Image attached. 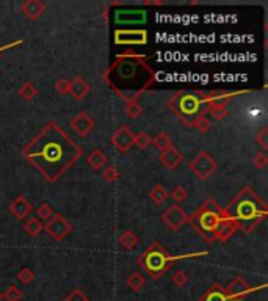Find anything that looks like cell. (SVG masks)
Returning <instances> with one entry per match:
<instances>
[{
	"label": "cell",
	"mask_w": 268,
	"mask_h": 301,
	"mask_svg": "<svg viewBox=\"0 0 268 301\" xmlns=\"http://www.w3.org/2000/svg\"><path fill=\"white\" fill-rule=\"evenodd\" d=\"M49 181L58 179L82 155V149L60 127L50 124L24 151Z\"/></svg>",
	"instance_id": "cell-1"
},
{
	"label": "cell",
	"mask_w": 268,
	"mask_h": 301,
	"mask_svg": "<svg viewBox=\"0 0 268 301\" xmlns=\"http://www.w3.org/2000/svg\"><path fill=\"white\" fill-rule=\"evenodd\" d=\"M232 204L235 205L234 220L245 232H251L257 226V223L265 216V207L253 192L250 195V200L245 198V195L242 192L240 196H237Z\"/></svg>",
	"instance_id": "cell-2"
},
{
	"label": "cell",
	"mask_w": 268,
	"mask_h": 301,
	"mask_svg": "<svg viewBox=\"0 0 268 301\" xmlns=\"http://www.w3.org/2000/svg\"><path fill=\"white\" fill-rule=\"evenodd\" d=\"M216 168H218V163H216L212 155L207 154L205 151H201L196 157L190 162V170L201 181L209 179L210 176L216 171Z\"/></svg>",
	"instance_id": "cell-3"
},
{
	"label": "cell",
	"mask_w": 268,
	"mask_h": 301,
	"mask_svg": "<svg viewBox=\"0 0 268 301\" xmlns=\"http://www.w3.org/2000/svg\"><path fill=\"white\" fill-rule=\"evenodd\" d=\"M44 227L49 232V235L52 238H55V240H63V238L68 237V234L72 229V226L69 224V221L66 220V218H63L58 213H55L52 218H50Z\"/></svg>",
	"instance_id": "cell-4"
},
{
	"label": "cell",
	"mask_w": 268,
	"mask_h": 301,
	"mask_svg": "<svg viewBox=\"0 0 268 301\" xmlns=\"http://www.w3.org/2000/svg\"><path fill=\"white\" fill-rule=\"evenodd\" d=\"M162 220L171 231H179L180 227L188 221V215L185 213L183 209H180V205L173 204L170 209L163 213Z\"/></svg>",
	"instance_id": "cell-5"
},
{
	"label": "cell",
	"mask_w": 268,
	"mask_h": 301,
	"mask_svg": "<svg viewBox=\"0 0 268 301\" xmlns=\"http://www.w3.org/2000/svg\"><path fill=\"white\" fill-rule=\"evenodd\" d=\"M196 220H198V229H201L204 234H213L215 229H216V226H218V223L221 220V216L213 213V212L201 209L198 212Z\"/></svg>",
	"instance_id": "cell-6"
},
{
	"label": "cell",
	"mask_w": 268,
	"mask_h": 301,
	"mask_svg": "<svg viewBox=\"0 0 268 301\" xmlns=\"http://www.w3.org/2000/svg\"><path fill=\"white\" fill-rule=\"evenodd\" d=\"M133 140H135V135L130 132L127 127H121L113 135V146H115L119 152H127L133 146Z\"/></svg>",
	"instance_id": "cell-7"
},
{
	"label": "cell",
	"mask_w": 268,
	"mask_h": 301,
	"mask_svg": "<svg viewBox=\"0 0 268 301\" xmlns=\"http://www.w3.org/2000/svg\"><path fill=\"white\" fill-rule=\"evenodd\" d=\"M96 121L91 119L85 111H80L79 115H76L71 119V127L74 129L80 137H87V135L94 129Z\"/></svg>",
	"instance_id": "cell-8"
},
{
	"label": "cell",
	"mask_w": 268,
	"mask_h": 301,
	"mask_svg": "<svg viewBox=\"0 0 268 301\" xmlns=\"http://www.w3.org/2000/svg\"><path fill=\"white\" fill-rule=\"evenodd\" d=\"M32 209H33L32 204L27 201L24 195H19L8 207L9 213H11L16 220H24V218H27L30 215V212H32Z\"/></svg>",
	"instance_id": "cell-9"
},
{
	"label": "cell",
	"mask_w": 268,
	"mask_h": 301,
	"mask_svg": "<svg viewBox=\"0 0 268 301\" xmlns=\"http://www.w3.org/2000/svg\"><path fill=\"white\" fill-rule=\"evenodd\" d=\"M237 227H239V224H237V221L234 220L232 216L221 218L218 226H216L215 232H213V237L220 238L221 242H224V240H228V238L237 231Z\"/></svg>",
	"instance_id": "cell-10"
},
{
	"label": "cell",
	"mask_w": 268,
	"mask_h": 301,
	"mask_svg": "<svg viewBox=\"0 0 268 301\" xmlns=\"http://www.w3.org/2000/svg\"><path fill=\"white\" fill-rule=\"evenodd\" d=\"M159 159H160V162H162V165H163L165 168L174 170V168H178L179 165L183 162V154L180 151H178L174 146H171L170 149L160 152V157Z\"/></svg>",
	"instance_id": "cell-11"
},
{
	"label": "cell",
	"mask_w": 268,
	"mask_h": 301,
	"mask_svg": "<svg viewBox=\"0 0 268 301\" xmlns=\"http://www.w3.org/2000/svg\"><path fill=\"white\" fill-rule=\"evenodd\" d=\"M251 287L248 286V283L245 281L243 278H235L232 281L228 284V287L224 289V294L228 298H237V297H242V295H246L248 292H251Z\"/></svg>",
	"instance_id": "cell-12"
},
{
	"label": "cell",
	"mask_w": 268,
	"mask_h": 301,
	"mask_svg": "<svg viewBox=\"0 0 268 301\" xmlns=\"http://www.w3.org/2000/svg\"><path fill=\"white\" fill-rule=\"evenodd\" d=\"M20 11H22L30 20H36L46 11V5L39 0H25V2L20 5Z\"/></svg>",
	"instance_id": "cell-13"
},
{
	"label": "cell",
	"mask_w": 268,
	"mask_h": 301,
	"mask_svg": "<svg viewBox=\"0 0 268 301\" xmlns=\"http://www.w3.org/2000/svg\"><path fill=\"white\" fill-rule=\"evenodd\" d=\"M116 43L119 44H141L146 43V32L132 30V32H116Z\"/></svg>",
	"instance_id": "cell-14"
},
{
	"label": "cell",
	"mask_w": 268,
	"mask_h": 301,
	"mask_svg": "<svg viewBox=\"0 0 268 301\" xmlns=\"http://www.w3.org/2000/svg\"><path fill=\"white\" fill-rule=\"evenodd\" d=\"M69 93L77 100H82L89 93V85L82 77H76L74 80L69 82Z\"/></svg>",
	"instance_id": "cell-15"
},
{
	"label": "cell",
	"mask_w": 268,
	"mask_h": 301,
	"mask_svg": "<svg viewBox=\"0 0 268 301\" xmlns=\"http://www.w3.org/2000/svg\"><path fill=\"white\" fill-rule=\"evenodd\" d=\"M88 163L92 170H100L105 167L107 163V155L102 152L100 149H94L88 155Z\"/></svg>",
	"instance_id": "cell-16"
},
{
	"label": "cell",
	"mask_w": 268,
	"mask_h": 301,
	"mask_svg": "<svg viewBox=\"0 0 268 301\" xmlns=\"http://www.w3.org/2000/svg\"><path fill=\"white\" fill-rule=\"evenodd\" d=\"M24 229L30 237H36V235H39L41 232H43L44 224H43V221H39L38 218H30V220L25 221Z\"/></svg>",
	"instance_id": "cell-17"
},
{
	"label": "cell",
	"mask_w": 268,
	"mask_h": 301,
	"mask_svg": "<svg viewBox=\"0 0 268 301\" xmlns=\"http://www.w3.org/2000/svg\"><path fill=\"white\" fill-rule=\"evenodd\" d=\"M119 243L124 248H127V250H135V246L138 245V237L135 235V232L124 231L119 237Z\"/></svg>",
	"instance_id": "cell-18"
},
{
	"label": "cell",
	"mask_w": 268,
	"mask_h": 301,
	"mask_svg": "<svg viewBox=\"0 0 268 301\" xmlns=\"http://www.w3.org/2000/svg\"><path fill=\"white\" fill-rule=\"evenodd\" d=\"M152 143H154V146H156V149L160 151V152L167 151V149H170V148L173 146L170 135H168V133H165V132H160V133L157 135V137L152 140Z\"/></svg>",
	"instance_id": "cell-19"
},
{
	"label": "cell",
	"mask_w": 268,
	"mask_h": 301,
	"mask_svg": "<svg viewBox=\"0 0 268 301\" xmlns=\"http://www.w3.org/2000/svg\"><path fill=\"white\" fill-rule=\"evenodd\" d=\"M19 96L24 98L25 100H33L38 96V88L30 84V82H25V84L19 88Z\"/></svg>",
	"instance_id": "cell-20"
},
{
	"label": "cell",
	"mask_w": 268,
	"mask_h": 301,
	"mask_svg": "<svg viewBox=\"0 0 268 301\" xmlns=\"http://www.w3.org/2000/svg\"><path fill=\"white\" fill-rule=\"evenodd\" d=\"M149 198L156 204H162L165 200L168 198V192L165 190L162 185H156V187H152V190L149 192Z\"/></svg>",
	"instance_id": "cell-21"
},
{
	"label": "cell",
	"mask_w": 268,
	"mask_h": 301,
	"mask_svg": "<svg viewBox=\"0 0 268 301\" xmlns=\"http://www.w3.org/2000/svg\"><path fill=\"white\" fill-rule=\"evenodd\" d=\"M165 257L162 256V254H151L149 257H148V268H149V272H159V270H163L165 268Z\"/></svg>",
	"instance_id": "cell-22"
},
{
	"label": "cell",
	"mask_w": 268,
	"mask_h": 301,
	"mask_svg": "<svg viewBox=\"0 0 268 301\" xmlns=\"http://www.w3.org/2000/svg\"><path fill=\"white\" fill-rule=\"evenodd\" d=\"M144 283L146 281H144V276L141 273H133L127 279V286H129V289L133 290V292H140V290L144 287Z\"/></svg>",
	"instance_id": "cell-23"
},
{
	"label": "cell",
	"mask_w": 268,
	"mask_h": 301,
	"mask_svg": "<svg viewBox=\"0 0 268 301\" xmlns=\"http://www.w3.org/2000/svg\"><path fill=\"white\" fill-rule=\"evenodd\" d=\"M54 215H55V212L52 210V207H50L47 202H43V204H41L38 209H36V218H38L39 221L43 220V221L47 223Z\"/></svg>",
	"instance_id": "cell-24"
},
{
	"label": "cell",
	"mask_w": 268,
	"mask_h": 301,
	"mask_svg": "<svg viewBox=\"0 0 268 301\" xmlns=\"http://www.w3.org/2000/svg\"><path fill=\"white\" fill-rule=\"evenodd\" d=\"M205 301H228V297H226L224 290L218 286V287H212L210 292L205 295Z\"/></svg>",
	"instance_id": "cell-25"
},
{
	"label": "cell",
	"mask_w": 268,
	"mask_h": 301,
	"mask_svg": "<svg viewBox=\"0 0 268 301\" xmlns=\"http://www.w3.org/2000/svg\"><path fill=\"white\" fill-rule=\"evenodd\" d=\"M126 113H127L129 118L135 119V118H138L141 113H143V108H141V105H140L138 102H135V100H127V102H126Z\"/></svg>",
	"instance_id": "cell-26"
},
{
	"label": "cell",
	"mask_w": 268,
	"mask_h": 301,
	"mask_svg": "<svg viewBox=\"0 0 268 301\" xmlns=\"http://www.w3.org/2000/svg\"><path fill=\"white\" fill-rule=\"evenodd\" d=\"M151 143H152V138L146 132H140L138 135H135V140H133V144H137V146L141 149H146Z\"/></svg>",
	"instance_id": "cell-27"
},
{
	"label": "cell",
	"mask_w": 268,
	"mask_h": 301,
	"mask_svg": "<svg viewBox=\"0 0 268 301\" xmlns=\"http://www.w3.org/2000/svg\"><path fill=\"white\" fill-rule=\"evenodd\" d=\"M210 113H212V118L216 121H221L223 118L228 116V110H226L223 103H213L210 107Z\"/></svg>",
	"instance_id": "cell-28"
},
{
	"label": "cell",
	"mask_w": 268,
	"mask_h": 301,
	"mask_svg": "<svg viewBox=\"0 0 268 301\" xmlns=\"http://www.w3.org/2000/svg\"><path fill=\"white\" fill-rule=\"evenodd\" d=\"M5 300L6 301H20L22 300V290L16 286H9L5 292Z\"/></svg>",
	"instance_id": "cell-29"
},
{
	"label": "cell",
	"mask_w": 268,
	"mask_h": 301,
	"mask_svg": "<svg viewBox=\"0 0 268 301\" xmlns=\"http://www.w3.org/2000/svg\"><path fill=\"white\" fill-rule=\"evenodd\" d=\"M17 279L22 284H30L33 281V272L32 270H30L28 267H24L22 270H20V272L17 273Z\"/></svg>",
	"instance_id": "cell-30"
},
{
	"label": "cell",
	"mask_w": 268,
	"mask_h": 301,
	"mask_svg": "<svg viewBox=\"0 0 268 301\" xmlns=\"http://www.w3.org/2000/svg\"><path fill=\"white\" fill-rule=\"evenodd\" d=\"M171 196H173V200L176 201V202H183L185 200H187V196H188V193H187V190L183 189V187H180V185H178L176 189L173 190V193H171Z\"/></svg>",
	"instance_id": "cell-31"
},
{
	"label": "cell",
	"mask_w": 268,
	"mask_h": 301,
	"mask_svg": "<svg viewBox=\"0 0 268 301\" xmlns=\"http://www.w3.org/2000/svg\"><path fill=\"white\" fill-rule=\"evenodd\" d=\"M118 170L115 167H107L105 171L102 173V178H104L105 182H115L118 179Z\"/></svg>",
	"instance_id": "cell-32"
},
{
	"label": "cell",
	"mask_w": 268,
	"mask_h": 301,
	"mask_svg": "<svg viewBox=\"0 0 268 301\" xmlns=\"http://www.w3.org/2000/svg\"><path fill=\"white\" fill-rule=\"evenodd\" d=\"M65 301H88V297L84 292H82L80 289H76V290H72V292L66 297Z\"/></svg>",
	"instance_id": "cell-33"
},
{
	"label": "cell",
	"mask_w": 268,
	"mask_h": 301,
	"mask_svg": "<svg viewBox=\"0 0 268 301\" xmlns=\"http://www.w3.org/2000/svg\"><path fill=\"white\" fill-rule=\"evenodd\" d=\"M267 137H268V129L267 127H264L259 133H257V137H256V141L261 144V148L264 151L268 149V140H267Z\"/></svg>",
	"instance_id": "cell-34"
},
{
	"label": "cell",
	"mask_w": 268,
	"mask_h": 301,
	"mask_svg": "<svg viewBox=\"0 0 268 301\" xmlns=\"http://www.w3.org/2000/svg\"><path fill=\"white\" fill-rule=\"evenodd\" d=\"M253 163H254V167L256 168H259V170H264L265 167H267V163H268V157L264 154V152H261V154H257L256 157L253 159Z\"/></svg>",
	"instance_id": "cell-35"
},
{
	"label": "cell",
	"mask_w": 268,
	"mask_h": 301,
	"mask_svg": "<svg viewBox=\"0 0 268 301\" xmlns=\"http://www.w3.org/2000/svg\"><path fill=\"white\" fill-rule=\"evenodd\" d=\"M188 283V276L185 275L183 272H178L176 275L173 276V284L176 286V287H182V286H185Z\"/></svg>",
	"instance_id": "cell-36"
},
{
	"label": "cell",
	"mask_w": 268,
	"mask_h": 301,
	"mask_svg": "<svg viewBox=\"0 0 268 301\" xmlns=\"http://www.w3.org/2000/svg\"><path fill=\"white\" fill-rule=\"evenodd\" d=\"M55 90L60 93V95H68V93H69V80L60 79L55 84Z\"/></svg>",
	"instance_id": "cell-37"
},
{
	"label": "cell",
	"mask_w": 268,
	"mask_h": 301,
	"mask_svg": "<svg viewBox=\"0 0 268 301\" xmlns=\"http://www.w3.org/2000/svg\"><path fill=\"white\" fill-rule=\"evenodd\" d=\"M194 126H196L201 132H207L209 130V121L205 119V116H199L194 119Z\"/></svg>",
	"instance_id": "cell-38"
},
{
	"label": "cell",
	"mask_w": 268,
	"mask_h": 301,
	"mask_svg": "<svg viewBox=\"0 0 268 301\" xmlns=\"http://www.w3.org/2000/svg\"><path fill=\"white\" fill-rule=\"evenodd\" d=\"M2 300H3V294H2V292H0V301H2Z\"/></svg>",
	"instance_id": "cell-39"
}]
</instances>
